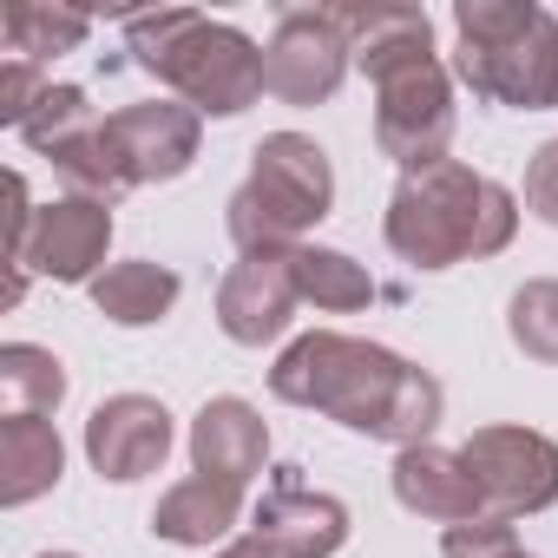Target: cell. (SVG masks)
<instances>
[{
  "label": "cell",
  "mask_w": 558,
  "mask_h": 558,
  "mask_svg": "<svg viewBox=\"0 0 558 558\" xmlns=\"http://www.w3.org/2000/svg\"><path fill=\"white\" fill-rule=\"evenodd\" d=\"M269 395L283 408L329 414L349 434L388 440L395 453L434 440V427L447 414V388L421 362H408V355H395L381 342L342 336V329L296 336L283 355H276V368H269Z\"/></svg>",
  "instance_id": "1"
},
{
  "label": "cell",
  "mask_w": 558,
  "mask_h": 558,
  "mask_svg": "<svg viewBox=\"0 0 558 558\" xmlns=\"http://www.w3.org/2000/svg\"><path fill=\"white\" fill-rule=\"evenodd\" d=\"M381 236L388 250L408 263V269H453V263H480V256H499L512 236H519V191H506L499 178L460 165V158H440L427 171H408L388 197V217H381Z\"/></svg>",
  "instance_id": "2"
},
{
  "label": "cell",
  "mask_w": 558,
  "mask_h": 558,
  "mask_svg": "<svg viewBox=\"0 0 558 558\" xmlns=\"http://www.w3.org/2000/svg\"><path fill=\"white\" fill-rule=\"evenodd\" d=\"M125 47L132 60L171 86V99H184L197 119H243L263 99V47L230 27L210 21L197 8H151V14H125Z\"/></svg>",
  "instance_id": "3"
},
{
  "label": "cell",
  "mask_w": 558,
  "mask_h": 558,
  "mask_svg": "<svg viewBox=\"0 0 558 558\" xmlns=\"http://www.w3.org/2000/svg\"><path fill=\"white\" fill-rule=\"evenodd\" d=\"M453 80L512 112L558 106V14L532 0H453Z\"/></svg>",
  "instance_id": "4"
},
{
  "label": "cell",
  "mask_w": 558,
  "mask_h": 558,
  "mask_svg": "<svg viewBox=\"0 0 558 558\" xmlns=\"http://www.w3.org/2000/svg\"><path fill=\"white\" fill-rule=\"evenodd\" d=\"M329 210H336L329 151L303 132H269L250 151V178L223 204V230L236 256H263V250H296Z\"/></svg>",
  "instance_id": "5"
},
{
  "label": "cell",
  "mask_w": 558,
  "mask_h": 558,
  "mask_svg": "<svg viewBox=\"0 0 558 558\" xmlns=\"http://www.w3.org/2000/svg\"><path fill=\"white\" fill-rule=\"evenodd\" d=\"M368 86H375V145H381V158H395L401 178L440 165L447 145H453V125H460L447 60L440 53H401V60L375 66Z\"/></svg>",
  "instance_id": "6"
},
{
  "label": "cell",
  "mask_w": 558,
  "mask_h": 558,
  "mask_svg": "<svg viewBox=\"0 0 558 558\" xmlns=\"http://www.w3.org/2000/svg\"><path fill=\"white\" fill-rule=\"evenodd\" d=\"M112 250V204H93V197H53L34 210L27 236L8 250L14 263V283H8V303L27 296L34 276H53V283H99V276L112 269L106 263Z\"/></svg>",
  "instance_id": "7"
},
{
  "label": "cell",
  "mask_w": 558,
  "mask_h": 558,
  "mask_svg": "<svg viewBox=\"0 0 558 558\" xmlns=\"http://www.w3.org/2000/svg\"><path fill=\"white\" fill-rule=\"evenodd\" d=\"M349 66H355V47L336 8H283L263 47V93L283 106H329Z\"/></svg>",
  "instance_id": "8"
},
{
  "label": "cell",
  "mask_w": 558,
  "mask_h": 558,
  "mask_svg": "<svg viewBox=\"0 0 558 558\" xmlns=\"http://www.w3.org/2000/svg\"><path fill=\"white\" fill-rule=\"evenodd\" d=\"M486 519H525L558 506V440L538 427H473L460 447Z\"/></svg>",
  "instance_id": "9"
},
{
  "label": "cell",
  "mask_w": 558,
  "mask_h": 558,
  "mask_svg": "<svg viewBox=\"0 0 558 558\" xmlns=\"http://www.w3.org/2000/svg\"><path fill=\"white\" fill-rule=\"evenodd\" d=\"M250 532L276 558H336L349 545V506L336 493L303 486V466H269V486L250 512Z\"/></svg>",
  "instance_id": "10"
},
{
  "label": "cell",
  "mask_w": 558,
  "mask_h": 558,
  "mask_svg": "<svg viewBox=\"0 0 558 558\" xmlns=\"http://www.w3.org/2000/svg\"><path fill=\"white\" fill-rule=\"evenodd\" d=\"M303 310V283H296V250H263V256H236L230 276L217 283V329L236 349H263L276 342Z\"/></svg>",
  "instance_id": "11"
},
{
  "label": "cell",
  "mask_w": 558,
  "mask_h": 558,
  "mask_svg": "<svg viewBox=\"0 0 558 558\" xmlns=\"http://www.w3.org/2000/svg\"><path fill=\"white\" fill-rule=\"evenodd\" d=\"M106 138L138 184H171L197 165V145H204V119L184 106V99H138V106H119L106 112Z\"/></svg>",
  "instance_id": "12"
},
{
  "label": "cell",
  "mask_w": 558,
  "mask_h": 558,
  "mask_svg": "<svg viewBox=\"0 0 558 558\" xmlns=\"http://www.w3.org/2000/svg\"><path fill=\"white\" fill-rule=\"evenodd\" d=\"M171 440H178L171 408L151 401V395H112V401H99L93 421H86V460H93V473L112 480V486H132V480L158 473V466L171 460Z\"/></svg>",
  "instance_id": "13"
},
{
  "label": "cell",
  "mask_w": 558,
  "mask_h": 558,
  "mask_svg": "<svg viewBox=\"0 0 558 558\" xmlns=\"http://www.w3.org/2000/svg\"><path fill=\"white\" fill-rule=\"evenodd\" d=\"M269 460V421L236 401V395H210L191 421V466L204 480H223V486H250Z\"/></svg>",
  "instance_id": "14"
},
{
  "label": "cell",
  "mask_w": 558,
  "mask_h": 558,
  "mask_svg": "<svg viewBox=\"0 0 558 558\" xmlns=\"http://www.w3.org/2000/svg\"><path fill=\"white\" fill-rule=\"evenodd\" d=\"M388 480H395V499H401L414 519H434V525H466V519H486L480 486H473V473H466L460 447H440V440L401 447Z\"/></svg>",
  "instance_id": "15"
},
{
  "label": "cell",
  "mask_w": 558,
  "mask_h": 558,
  "mask_svg": "<svg viewBox=\"0 0 558 558\" xmlns=\"http://www.w3.org/2000/svg\"><path fill=\"white\" fill-rule=\"evenodd\" d=\"M236 519H243V486H223V480H204V473L178 480L151 506V532L165 545H230Z\"/></svg>",
  "instance_id": "16"
},
{
  "label": "cell",
  "mask_w": 558,
  "mask_h": 558,
  "mask_svg": "<svg viewBox=\"0 0 558 558\" xmlns=\"http://www.w3.org/2000/svg\"><path fill=\"white\" fill-rule=\"evenodd\" d=\"M66 473V447L53 421L34 414H8L0 421V506H34L60 486Z\"/></svg>",
  "instance_id": "17"
},
{
  "label": "cell",
  "mask_w": 558,
  "mask_h": 558,
  "mask_svg": "<svg viewBox=\"0 0 558 558\" xmlns=\"http://www.w3.org/2000/svg\"><path fill=\"white\" fill-rule=\"evenodd\" d=\"M93 310L112 329H151L178 310V269H165L151 256H125L93 283Z\"/></svg>",
  "instance_id": "18"
},
{
  "label": "cell",
  "mask_w": 558,
  "mask_h": 558,
  "mask_svg": "<svg viewBox=\"0 0 558 558\" xmlns=\"http://www.w3.org/2000/svg\"><path fill=\"white\" fill-rule=\"evenodd\" d=\"M342 27H349V47H355V66L375 73L401 53H434V21L427 8H336Z\"/></svg>",
  "instance_id": "19"
},
{
  "label": "cell",
  "mask_w": 558,
  "mask_h": 558,
  "mask_svg": "<svg viewBox=\"0 0 558 558\" xmlns=\"http://www.w3.org/2000/svg\"><path fill=\"white\" fill-rule=\"evenodd\" d=\"M66 362L40 342H8L0 349V401L8 414H34V421H53L60 401H66Z\"/></svg>",
  "instance_id": "20"
},
{
  "label": "cell",
  "mask_w": 558,
  "mask_h": 558,
  "mask_svg": "<svg viewBox=\"0 0 558 558\" xmlns=\"http://www.w3.org/2000/svg\"><path fill=\"white\" fill-rule=\"evenodd\" d=\"M296 283L303 303L329 310V316H355L375 303V276L349 256V250H323V243H296Z\"/></svg>",
  "instance_id": "21"
},
{
  "label": "cell",
  "mask_w": 558,
  "mask_h": 558,
  "mask_svg": "<svg viewBox=\"0 0 558 558\" xmlns=\"http://www.w3.org/2000/svg\"><path fill=\"white\" fill-rule=\"evenodd\" d=\"M60 178H66V197H93V204H119L125 191H132V178H125V165H119V151H112V138H106V119L86 132V138H73V145H60L53 158H47Z\"/></svg>",
  "instance_id": "22"
},
{
  "label": "cell",
  "mask_w": 558,
  "mask_h": 558,
  "mask_svg": "<svg viewBox=\"0 0 558 558\" xmlns=\"http://www.w3.org/2000/svg\"><path fill=\"white\" fill-rule=\"evenodd\" d=\"M93 34V14L80 8H34V0H21V8H8V53L14 60H60L73 47H86Z\"/></svg>",
  "instance_id": "23"
},
{
  "label": "cell",
  "mask_w": 558,
  "mask_h": 558,
  "mask_svg": "<svg viewBox=\"0 0 558 558\" xmlns=\"http://www.w3.org/2000/svg\"><path fill=\"white\" fill-rule=\"evenodd\" d=\"M506 336L525 362L558 368V276H532L506 296Z\"/></svg>",
  "instance_id": "24"
},
{
  "label": "cell",
  "mask_w": 558,
  "mask_h": 558,
  "mask_svg": "<svg viewBox=\"0 0 558 558\" xmlns=\"http://www.w3.org/2000/svg\"><path fill=\"white\" fill-rule=\"evenodd\" d=\"M93 125H99V112H93L86 86H53V93L34 106V119L21 125V145H27V151H40V158H53L60 145L86 138Z\"/></svg>",
  "instance_id": "25"
},
{
  "label": "cell",
  "mask_w": 558,
  "mask_h": 558,
  "mask_svg": "<svg viewBox=\"0 0 558 558\" xmlns=\"http://www.w3.org/2000/svg\"><path fill=\"white\" fill-rule=\"evenodd\" d=\"M512 551H519V532L506 519H466L440 532V558H512Z\"/></svg>",
  "instance_id": "26"
},
{
  "label": "cell",
  "mask_w": 558,
  "mask_h": 558,
  "mask_svg": "<svg viewBox=\"0 0 558 558\" xmlns=\"http://www.w3.org/2000/svg\"><path fill=\"white\" fill-rule=\"evenodd\" d=\"M47 93H53V80H47L34 60H8V66H0V125H14V132H21Z\"/></svg>",
  "instance_id": "27"
},
{
  "label": "cell",
  "mask_w": 558,
  "mask_h": 558,
  "mask_svg": "<svg viewBox=\"0 0 558 558\" xmlns=\"http://www.w3.org/2000/svg\"><path fill=\"white\" fill-rule=\"evenodd\" d=\"M525 210L558 230V138H545L525 165Z\"/></svg>",
  "instance_id": "28"
},
{
  "label": "cell",
  "mask_w": 558,
  "mask_h": 558,
  "mask_svg": "<svg viewBox=\"0 0 558 558\" xmlns=\"http://www.w3.org/2000/svg\"><path fill=\"white\" fill-rule=\"evenodd\" d=\"M217 558H276L256 532H243V538H230V545H217Z\"/></svg>",
  "instance_id": "29"
},
{
  "label": "cell",
  "mask_w": 558,
  "mask_h": 558,
  "mask_svg": "<svg viewBox=\"0 0 558 558\" xmlns=\"http://www.w3.org/2000/svg\"><path fill=\"white\" fill-rule=\"evenodd\" d=\"M40 558H80V551H40Z\"/></svg>",
  "instance_id": "30"
},
{
  "label": "cell",
  "mask_w": 558,
  "mask_h": 558,
  "mask_svg": "<svg viewBox=\"0 0 558 558\" xmlns=\"http://www.w3.org/2000/svg\"><path fill=\"white\" fill-rule=\"evenodd\" d=\"M512 558H538V551H525V545H519V551H512Z\"/></svg>",
  "instance_id": "31"
}]
</instances>
